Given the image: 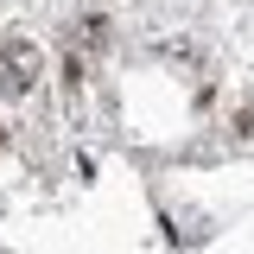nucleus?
<instances>
[{
  "instance_id": "1",
  "label": "nucleus",
  "mask_w": 254,
  "mask_h": 254,
  "mask_svg": "<svg viewBox=\"0 0 254 254\" xmlns=\"http://www.w3.org/2000/svg\"><path fill=\"white\" fill-rule=\"evenodd\" d=\"M38 70H45V58H38V45H26V38H19V45H0V89H32V83H38Z\"/></svg>"
}]
</instances>
